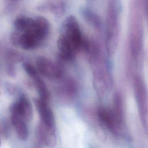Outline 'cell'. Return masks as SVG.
<instances>
[{
	"mask_svg": "<svg viewBox=\"0 0 148 148\" xmlns=\"http://www.w3.org/2000/svg\"><path fill=\"white\" fill-rule=\"evenodd\" d=\"M10 120L18 138L22 140H27L28 137V130L25 123L26 121L13 112H11Z\"/></svg>",
	"mask_w": 148,
	"mask_h": 148,
	"instance_id": "7",
	"label": "cell"
},
{
	"mask_svg": "<svg viewBox=\"0 0 148 148\" xmlns=\"http://www.w3.org/2000/svg\"><path fill=\"white\" fill-rule=\"evenodd\" d=\"M49 30V23L45 17L39 16L34 20V24L31 31L42 41L46 36Z\"/></svg>",
	"mask_w": 148,
	"mask_h": 148,
	"instance_id": "8",
	"label": "cell"
},
{
	"mask_svg": "<svg viewBox=\"0 0 148 148\" xmlns=\"http://www.w3.org/2000/svg\"><path fill=\"white\" fill-rule=\"evenodd\" d=\"M11 112L17 114L26 122L31 121L33 118V109L31 103L24 95L21 96L12 106Z\"/></svg>",
	"mask_w": 148,
	"mask_h": 148,
	"instance_id": "5",
	"label": "cell"
},
{
	"mask_svg": "<svg viewBox=\"0 0 148 148\" xmlns=\"http://www.w3.org/2000/svg\"><path fill=\"white\" fill-rule=\"evenodd\" d=\"M32 79L36 89L40 97L39 98L48 102L49 98V92L45 83L40 77H38V76H35Z\"/></svg>",
	"mask_w": 148,
	"mask_h": 148,
	"instance_id": "12",
	"label": "cell"
},
{
	"mask_svg": "<svg viewBox=\"0 0 148 148\" xmlns=\"http://www.w3.org/2000/svg\"><path fill=\"white\" fill-rule=\"evenodd\" d=\"M23 67L26 73L32 78L38 76L37 69L31 64L28 62H24L23 64Z\"/></svg>",
	"mask_w": 148,
	"mask_h": 148,
	"instance_id": "13",
	"label": "cell"
},
{
	"mask_svg": "<svg viewBox=\"0 0 148 148\" xmlns=\"http://www.w3.org/2000/svg\"><path fill=\"white\" fill-rule=\"evenodd\" d=\"M37 136L39 141L49 148H53L56 145V131L47 128L41 121L37 128Z\"/></svg>",
	"mask_w": 148,
	"mask_h": 148,
	"instance_id": "6",
	"label": "cell"
},
{
	"mask_svg": "<svg viewBox=\"0 0 148 148\" xmlns=\"http://www.w3.org/2000/svg\"><path fill=\"white\" fill-rule=\"evenodd\" d=\"M57 48L61 56L65 60L71 59L75 51L68 40L61 34L57 40Z\"/></svg>",
	"mask_w": 148,
	"mask_h": 148,
	"instance_id": "10",
	"label": "cell"
},
{
	"mask_svg": "<svg viewBox=\"0 0 148 148\" xmlns=\"http://www.w3.org/2000/svg\"><path fill=\"white\" fill-rule=\"evenodd\" d=\"M68 40L73 49L76 51L82 44V36L77 20L73 16H69L62 24L61 34Z\"/></svg>",
	"mask_w": 148,
	"mask_h": 148,
	"instance_id": "1",
	"label": "cell"
},
{
	"mask_svg": "<svg viewBox=\"0 0 148 148\" xmlns=\"http://www.w3.org/2000/svg\"><path fill=\"white\" fill-rule=\"evenodd\" d=\"M98 120L100 124L113 134H118L123 129L119 123L111 109L99 107L97 111Z\"/></svg>",
	"mask_w": 148,
	"mask_h": 148,
	"instance_id": "2",
	"label": "cell"
},
{
	"mask_svg": "<svg viewBox=\"0 0 148 148\" xmlns=\"http://www.w3.org/2000/svg\"><path fill=\"white\" fill-rule=\"evenodd\" d=\"M40 42L34 34L28 31L21 34L19 47L25 50L32 49L37 47Z\"/></svg>",
	"mask_w": 148,
	"mask_h": 148,
	"instance_id": "9",
	"label": "cell"
},
{
	"mask_svg": "<svg viewBox=\"0 0 148 148\" xmlns=\"http://www.w3.org/2000/svg\"><path fill=\"white\" fill-rule=\"evenodd\" d=\"M34 24V19L21 16L16 18L14 25L16 30L19 32H24L32 28Z\"/></svg>",
	"mask_w": 148,
	"mask_h": 148,
	"instance_id": "11",
	"label": "cell"
},
{
	"mask_svg": "<svg viewBox=\"0 0 148 148\" xmlns=\"http://www.w3.org/2000/svg\"><path fill=\"white\" fill-rule=\"evenodd\" d=\"M21 34L18 32H13L10 36V42L11 43L16 46H19Z\"/></svg>",
	"mask_w": 148,
	"mask_h": 148,
	"instance_id": "14",
	"label": "cell"
},
{
	"mask_svg": "<svg viewBox=\"0 0 148 148\" xmlns=\"http://www.w3.org/2000/svg\"><path fill=\"white\" fill-rule=\"evenodd\" d=\"M37 70L43 76L50 78H58L62 75L61 68L45 57H39L36 61Z\"/></svg>",
	"mask_w": 148,
	"mask_h": 148,
	"instance_id": "3",
	"label": "cell"
},
{
	"mask_svg": "<svg viewBox=\"0 0 148 148\" xmlns=\"http://www.w3.org/2000/svg\"><path fill=\"white\" fill-rule=\"evenodd\" d=\"M36 107L39 113L41 122L49 129L56 131V123L54 114L48 102L40 98L35 101Z\"/></svg>",
	"mask_w": 148,
	"mask_h": 148,
	"instance_id": "4",
	"label": "cell"
},
{
	"mask_svg": "<svg viewBox=\"0 0 148 148\" xmlns=\"http://www.w3.org/2000/svg\"><path fill=\"white\" fill-rule=\"evenodd\" d=\"M1 124H0V135H1ZM0 146H1V138H0Z\"/></svg>",
	"mask_w": 148,
	"mask_h": 148,
	"instance_id": "15",
	"label": "cell"
}]
</instances>
